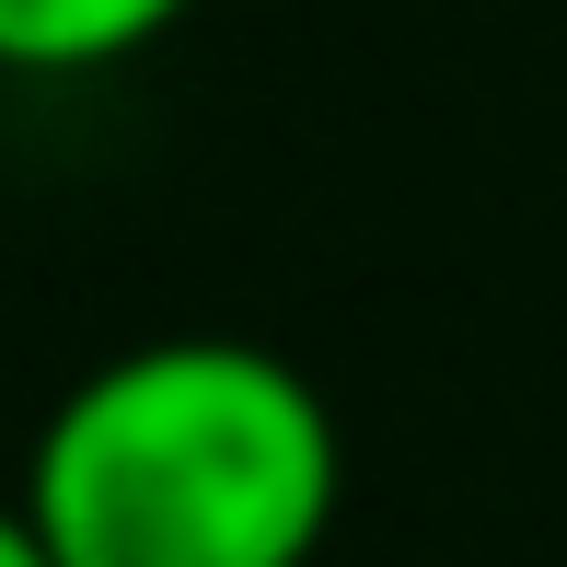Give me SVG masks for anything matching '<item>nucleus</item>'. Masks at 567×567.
I'll list each match as a JSON object with an SVG mask.
<instances>
[{
    "label": "nucleus",
    "mask_w": 567,
    "mask_h": 567,
    "mask_svg": "<svg viewBox=\"0 0 567 567\" xmlns=\"http://www.w3.org/2000/svg\"><path fill=\"white\" fill-rule=\"evenodd\" d=\"M337 498V405L255 337H140L93 359L23 452V509L59 567H313Z\"/></svg>",
    "instance_id": "nucleus-1"
},
{
    "label": "nucleus",
    "mask_w": 567,
    "mask_h": 567,
    "mask_svg": "<svg viewBox=\"0 0 567 567\" xmlns=\"http://www.w3.org/2000/svg\"><path fill=\"white\" fill-rule=\"evenodd\" d=\"M197 0H0V70L12 82H93L127 70L186 23Z\"/></svg>",
    "instance_id": "nucleus-2"
},
{
    "label": "nucleus",
    "mask_w": 567,
    "mask_h": 567,
    "mask_svg": "<svg viewBox=\"0 0 567 567\" xmlns=\"http://www.w3.org/2000/svg\"><path fill=\"white\" fill-rule=\"evenodd\" d=\"M0 567H59V545L35 533V509H23V486L0 498Z\"/></svg>",
    "instance_id": "nucleus-3"
}]
</instances>
